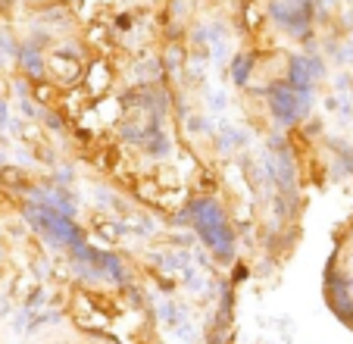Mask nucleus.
I'll return each mask as SVG.
<instances>
[{
    "label": "nucleus",
    "instance_id": "nucleus-1",
    "mask_svg": "<svg viewBox=\"0 0 353 344\" xmlns=\"http://www.w3.org/2000/svg\"><path fill=\"white\" fill-rule=\"evenodd\" d=\"M191 213H194V225H197V232L203 235V241H207L219 257H228V254H232V229H228V219H225V213L219 210V204H213V200H197Z\"/></svg>",
    "mask_w": 353,
    "mask_h": 344
},
{
    "label": "nucleus",
    "instance_id": "nucleus-2",
    "mask_svg": "<svg viewBox=\"0 0 353 344\" xmlns=\"http://www.w3.org/2000/svg\"><path fill=\"white\" fill-rule=\"evenodd\" d=\"M34 219L38 225L44 229L47 235H54V241H63V245H72V247H81V232L75 229V222L63 213L50 210V207H38L34 210Z\"/></svg>",
    "mask_w": 353,
    "mask_h": 344
},
{
    "label": "nucleus",
    "instance_id": "nucleus-3",
    "mask_svg": "<svg viewBox=\"0 0 353 344\" xmlns=\"http://www.w3.org/2000/svg\"><path fill=\"white\" fill-rule=\"evenodd\" d=\"M269 100H272V110H275V116H279L281 122H291V120H297L300 100H297V94H294L291 88H272V94H269Z\"/></svg>",
    "mask_w": 353,
    "mask_h": 344
},
{
    "label": "nucleus",
    "instance_id": "nucleus-4",
    "mask_svg": "<svg viewBox=\"0 0 353 344\" xmlns=\"http://www.w3.org/2000/svg\"><path fill=\"white\" fill-rule=\"evenodd\" d=\"M307 63H294V69H291V79H294V85L300 88V91H307V85H310V75H307Z\"/></svg>",
    "mask_w": 353,
    "mask_h": 344
},
{
    "label": "nucleus",
    "instance_id": "nucleus-5",
    "mask_svg": "<svg viewBox=\"0 0 353 344\" xmlns=\"http://www.w3.org/2000/svg\"><path fill=\"white\" fill-rule=\"evenodd\" d=\"M234 75H238V82H241V79H244V75H247V66H244V60H238V69H234Z\"/></svg>",
    "mask_w": 353,
    "mask_h": 344
}]
</instances>
